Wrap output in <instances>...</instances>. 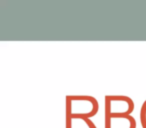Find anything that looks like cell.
Here are the masks:
<instances>
[{"instance_id":"1","label":"cell","mask_w":146,"mask_h":128,"mask_svg":"<svg viewBox=\"0 0 146 128\" xmlns=\"http://www.w3.org/2000/svg\"><path fill=\"white\" fill-rule=\"evenodd\" d=\"M82 119H83L84 121H85L86 123L88 124V126H89L90 128H96L95 126H94V124L91 122V120H89V118H82Z\"/></svg>"}]
</instances>
